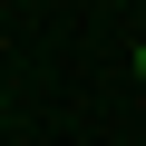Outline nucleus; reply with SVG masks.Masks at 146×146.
<instances>
[{
  "label": "nucleus",
  "mask_w": 146,
  "mask_h": 146,
  "mask_svg": "<svg viewBox=\"0 0 146 146\" xmlns=\"http://www.w3.org/2000/svg\"><path fill=\"white\" fill-rule=\"evenodd\" d=\"M136 78H146V39H136Z\"/></svg>",
  "instance_id": "f257e3e1"
}]
</instances>
